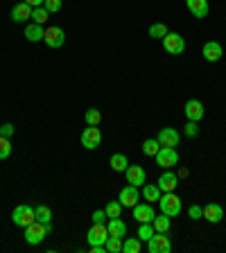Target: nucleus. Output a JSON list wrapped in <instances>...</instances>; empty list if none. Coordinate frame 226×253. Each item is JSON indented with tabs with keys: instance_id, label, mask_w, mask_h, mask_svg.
Returning a JSON list of instances; mask_svg holds the SVG:
<instances>
[{
	"instance_id": "16",
	"label": "nucleus",
	"mask_w": 226,
	"mask_h": 253,
	"mask_svg": "<svg viewBox=\"0 0 226 253\" xmlns=\"http://www.w3.org/2000/svg\"><path fill=\"white\" fill-rule=\"evenodd\" d=\"M222 54H224L222 43H217V41H206L204 43V59H206V61L215 63V61H220V59H222Z\"/></svg>"
},
{
	"instance_id": "2",
	"label": "nucleus",
	"mask_w": 226,
	"mask_h": 253,
	"mask_svg": "<svg viewBox=\"0 0 226 253\" xmlns=\"http://www.w3.org/2000/svg\"><path fill=\"white\" fill-rule=\"evenodd\" d=\"M11 221H14L18 228H25V226H30L32 221H37V212H34L32 206L21 204V206H16L14 212H11Z\"/></svg>"
},
{
	"instance_id": "30",
	"label": "nucleus",
	"mask_w": 226,
	"mask_h": 253,
	"mask_svg": "<svg viewBox=\"0 0 226 253\" xmlns=\"http://www.w3.org/2000/svg\"><path fill=\"white\" fill-rule=\"evenodd\" d=\"M168 32H170L168 25H163V23H152V25H149V37L152 39H163Z\"/></svg>"
},
{
	"instance_id": "35",
	"label": "nucleus",
	"mask_w": 226,
	"mask_h": 253,
	"mask_svg": "<svg viewBox=\"0 0 226 253\" xmlns=\"http://www.w3.org/2000/svg\"><path fill=\"white\" fill-rule=\"evenodd\" d=\"M188 217H190V219H201V217H204V208H201V206H197V204H192L188 208Z\"/></svg>"
},
{
	"instance_id": "36",
	"label": "nucleus",
	"mask_w": 226,
	"mask_h": 253,
	"mask_svg": "<svg viewBox=\"0 0 226 253\" xmlns=\"http://www.w3.org/2000/svg\"><path fill=\"white\" fill-rule=\"evenodd\" d=\"M61 0H45V2H43V7H45L47 11H50V14H57L59 9H61Z\"/></svg>"
},
{
	"instance_id": "9",
	"label": "nucleus",
	"mask_w": 226,
	"mask_h": 253,
	"mask_svg": "<svg viewBox=\"0 0 226 253\" xmlns=\"http://www.w3.org/2000/svg\"><path fill=\"white\" fill-rule=\"evenodd\" d=\"M43 41H45L47 47L57 50V47H61L63 43H66V32H63L61 27H47V30H45V37H43Z\"/></svg>"
},
{
	"instance_id": "38",
	"label": "nucleus",
	"mask_w": 226,
	"mask_h": 253,
	"mask_svg": "<svg viewBox=\"0 0 226 253\" xmlns=\"http://www.w3.org/2000/svg\"><path fill=\"white\" fill-rule=\"evenodd\" d=\"M90 219H93V224H104V221L109 219V217H106V212H104V211H95Z\"/></svg>"
},
{
	"instance_id": "23",
	"label": "nucleus",
	"mask_w": 226,
	"mask_h": 253,
	"mask_svg": "<svg viewBox=\"0 0 226 253\" xmlns=\"http://www.w3.org/2000/svg\"><path fill=\"white\" fill-rule=\"evenodd\" d=\"M109 165H111L113 172H125V169L129 168V158H127L125 154H113L111 161H109Z\"/></svg>"
},
{
	"instance_id": "26",
	"label": "nucleus",
	"mask_w": 226,
	"mask_h": 253,
	"mask_svg": "<svg viewBox=\"0 0 226 253\" xmlns=\"http://www.w3.org/2000/svg\"><path fill=\"white\" fill-rule=\"evenodd\" d=\"M154 231L156 233H168L170 231V226H172V221H170V217L168 215H161V217H154Z\"/></svg>"
},
{
	"instance_id": "34",
	"label": "nucleus",
	"mask_w": 226,
	"mask_h": 253,
	"mask_svg": "<svg viewBox=\"0 0 226 253\" xmlns=\"http://www.w3.org/2000/svg\"><path fill=\"white\" fill-rule=\"evenodd\" d=\"M9 154H11V142H9V138L0 136V161L9 158Z\"/></svg>"
},
{
	"instance_id": "6",
	"label": "nucleus",
	"mask_w": 226,
	"mask_h": 253,
	"mask_svg": "<svg viewBox=\"0 0 226 253\" xmlns=\"http://www.w3.org/2000/svg\"><path fill=\"white\" fill-rule=\"evenodd\" d=\"M161 41H163V47L168 50V54H183L185 52V41L177 32H168Z\"/></svg>"
},
{
	"instance_id": "18",
	"label": "nucleus",
	"mask_w": 226,
	"mask_h": 253,
	"mask_svg": "<svg viewBox=\"0 0 226 253\" xmlns=\"http://www.w3.org/2000/svg\"><path fill=\"white\" fill-rule=\"evenodd\" d=\"M185 118L192 122H199L204 118V104L199 100H188L185 102Z\"/></svg>"
},
{
	"instance_id": "24",
	"label": "nucleus",
	"mask_w": 226,
	"mask_h": 253,
	"mask_svg": "<svg viewBox=\"0 0 226 253\" xmlns=\"http://www.w3.org/2000/svg\"><path fill=\"white\" fill-rule=\"evenodd\" d=\"M154 233H156V231H154V224H152V221H142L140 226H138V240H140V242H147Z\"/></svg>"
},
{
	"instance_id": "40",
	"label": "nucleus",
	"mask_w": 226,
	"mask_h": 253,
	"mask_svg": "<svg viewBox=\"0 0 226 253\" xmlns=\"http://www.w3.org/2000/svg\"><path fill=\"white\" fill-rule=\"evenodd\" d=\"M25 2L30 7H43V2H45V0H25Z\"/></svg>"
},
{
	"instance_id": "4",
	"label": "nucleus",
	"mask_w": 226,
	"mask_h": 253,
	"mask_svg": "<svg viewBox=\"0 0 226 253\" xmlns=\"http://www.w3.org/2000/svg\"><path fill=\"white\" fill-rule=\"evenodd\" d=\"M106 240H109V228H106V224H93V226L89 228V233H86V242H89L90 247H104Z\"/></svg>"
},
{
	"instance_id": "5",
	"label": "nucleus",
	"mask_w": 226,
	"mask_h": 253,
	"mask_svg": "<svg viewBox=\"0 0 226 253\" xmlns=\"http://www.w3.org/2000/svg\"><path fill=\"white\" fill-rule=\"evenodd\" d=\"M156 165L163 169H172L174 165L179 163V154H177V147H161L156 156Z\"/></svg>"
},
{
	"instance_id": "33",
	"label": "nucleus",
	"mask_w": 226,
	"mask_h": 253,
	"mask_svg": "<svg viewBox=\"0 0 226 253\" xmlns=\"http://www.w3.org/2000/svg\"><path fill=\"white\" fill-rule=\"evenodd\" d=\"M84 120H86V125L97 126L102 122V113L97 109H89V111H86V116H84Z\"/></svg>"
},
{
	"instance_id": "20",
	"label": "nucleus",
	"mask_w": 226,
	"mask_h": 253,
	"mask_svg": "<svg viewBox=\"0 0 226 253\" xmlns=\"http://www.w3.org/2000/svg\"><path fill=\"white\" fill-rule=\"evenodd\" d=\"M43 37H45L43 25H39V23H30V25H25V39L27 41L39 43V41H43Z\"/></svg>"
},
{
	"instance_id": "15",
	"label": "nucleus",
	"mask_w": 226,
	"mask_h": 253,
	"mask_svg": "<svg viewBox=\"0 0 226 253\" xmlns=\"http://www.w3.org/2000/svg\"><path fill=\"white\" fill-rule=\"evenodd\" d=\"M204 219L211 221V224H220L222 219H224V208H222L220 204H206L204 206Z\"/></svg>"
},
{
	"instance_id": "21",
	"label": "nucleus",
	"mask_w": 226,
	"mask_h": 253,
	"mask_svg": "<svg viewBox=\"0 0 226 253\" xmlns=\"http://www.w3.org/2000/svg\"><path fill=\"white\" fill-rule=\"evenodd\" d=\"M106 228H109V235L111 237H125L127 235V224L120 219V217H113V219H109Z\"/></svg>"
},
{
	"instance_id": "13",
	"label": "nucleus",
	"mask_w": 226,
	"mask_h": 253,
	"mask_svg": "<svg viewBox=\"0 0 226 253\" xmlns=\"http://www.w3.org/2000/svg\"><path fill=\"white\" fill-rule=\"evenodd\" d=\"M156 185L161 188V192H174L177 185H179V176H177L174 172H170V169H165V172L158 176Z\"/></svg>"
},
{
	"instance_id": "22",
	"label": "nucleus",
	"mask_w": 226,
	"mask_h": 253,
	"mask_svg": "<svg viewBox=\"0 0 226 253\" xmlns=\"http://www.w3.org/2000/svg\"><path fill=\"white\" fill-rule=\"evenodd\" d=\"M161 195H163V192H161V188H158L156 183H145V185H142V197H145L149 204L158 201V199H161Z\"/></svg>"
},
{
	"instance_id": "3",
	"label": "nucleus",
	"mask_w": 226,
	"mask_h": 253,
	"mask_svg": "<svg viewBox=\"0 0 226 253\" xmlns=\"http://www.w3.org/2000/svg\"><path fill=\"white\" fill-rule=\"evenodd\" d=\"M23 231H25V235H23L25 237V242L32 244V247H34V244H41L43 240H45V235H47L45 224H41V221H32L30 226H25Z\"/></svg>"
},
{
	"instance_id": "12",
	"label": "nucleus",
	"mask_w": 226,
	"mask_h": 253,
	"mask_svg": "<svg viewBox=\"0 0 226 253\" xmlns=\"http://www.w3.org/2000/svg\"><path fill=\"white\" fill-rule=\"evenodd\" d=\"M125 174H127V181L132 185H136V188H142L145 181H147V172H145L140 165H129V168L125 169Z\"/></svg>"
},
{
	"instance_id": "29",
	"label": "nucleus",
	"mask_w": 226,
	"mask_h": 253,
	"mask_svg": "<svg viewBox=\"0 0 226 253\" xmlns=\"http://www.w3.org/2000/svg\"><path fill=\"white\" fill-rule=\"evenodd\" d=\"M47 18H50V11H47L45 7H34V9H32V23H39V25H43Z\"/></svg>"
},
{
	"instance_id": "31",
	"label": "nucleus",
	"mask_w": 226,
	"mask_h": 253,
	"mask_svg": "<svg viewBox=\"0 0 226 253\" xmlns=\"http://www.w3.org/2000/svg\"><path fill=\"white\" fill-rule=\"evenodd\" d=\"M104 212H106V217H109V219H113V217H120L122 204H120V201H109V204L104 206Z\"/></svg>"
},
{
	"instance_id": "28",
	"label": "nucleus",
	"mask_w": 226,
	"mask_h": 253,
	"mask_svg": "<svg viewBox=\"0 0 226 253\" xmlns=\"http://www.w3.org/2000/svg\"><path fill=\"white\" fill-rule=\"evenodd\" d=\"M34 212H37V221H41V224H47V221H52V211H50L45 204L37 206V208H34Z\"/></svg>"
},
{
	"instance_id": "7",
	"label": "nucleus",
	"mask_w": 226,
	"mask_h": 253,
	"mask_svg": "<svg viewBox=\"0 0 226 253\" xmlns=\"http://www.w3.org/2000/svg\"><path fill=\"white\" fill-rule=\"evenodd\" d=\"M149 253H170L172 251V242H170L168 233H154L147 240Z\"/></svg>"
},
{
	"instance_id": "25",
	"label": "nucleus",
	"mask_w": 226,
	"mask_h": 253,
	"mask_svg": "<svg viewBox=\"0 0 226 253\" xmlns=\"http://www.w3.org/2000/svg\"><path fill=\"white\" fill-rule=\"evenodd\" d=\"M158 149H161V142H158L156 138H147V140L142 142V154H145V156H156Z\"/></svg>"
},
{
	"instance_id": "11",
	"label": "nucleus",
	"mask_w": 226,
	"mask_h": 253,
	"mask_svg": "<svg viewBox=\"0 0 226 253\" xmlns=\"http://www.w3.org/2000/svg\"><path fill=\"white\" fill-rule=\"evenodd\" d=\"M156 140L161 142V147H177V145H179V140H181V136H179V131H177V129L165 126V129H161V131H158Z\"/></svg>"
},
{
	"instance_id": "1",
	"label": "nucleus",
	"mask_w": 226,
	"mask_h": 253,
	"mask_svg": "<svg viewBox=\"0 0 226 253\" xmlns=\"http://www.w3.org/2000/svg\"><path fill=\"white\" fill-rule=\"evenodd\" d=\"M158 206H161V212L168 217H177L181 211H183V204L174 192H163L161 199H158Z\"/></svg>"
},
{
	"instance_id": "32",
	"label": "nucleus",
	"mask_w": 226,
	"mask_h": 253,
	"mask_svg": "<svg viewBox=\"0 0 226 253\" xmlns=\"http://www.w3.org/2000/svg\"><path fill=\"white\" fill-rule=\"evenodd\" d=\"M104 249H106L109 253H122V237H111V235H109V240H106Z\"/></svg>"
},
{
	"instance_id": "27",
	"label": "nucleus",
	"mask_w": 226,
	"mask_h": 253,
	"mask_svg": "<svg viewBox=\"0 0 226 253\" xmlns=\"http://www.w3.org/2000/svg\"><path fill=\"white\" fill-rule=\"evenodd\" d=\"M122 253H140V240H138V237H127V240H122Z\"/></svg>"
},
{
	"instance_id": "39",
	"label": "nucleus",
	"mask_w": 226,
	"mask_h": 253,
	"mask_svg": "<svg viewBox=\"0 0 226 253\" xmlns=\"http://www.w3.org/2000/svg\"><path fill=\"white\" fill-rule=\"evenodd\" d=\"M0 126H2V136H5V138L14 136V125H9V122H7V125H0Z\"/></svg>"
},
{
	"instance_id": "10",
	"label": "nucleus",
	"mask_w": 226,
	"mask_h": 253,
	"mask_svg": "<svg viewBox=\"0 0 226 253\" xmlns=\"http://www.w3.org/2000/svg\"><path fill=\"white\" fill-rule=\"evenodd\" d=\"M138 199H140V192H138L136 185H127V188L120 190V197H118V201L122 204V208H134V206L138 204Z\"/></svg>"
},
{
	"instance_id": "8",
	"label": "nucleus",
	"mask_w": 226,
	"mask_h": 253,
	"mask_svg": "<svg viewBox=\"0 0 226 253\" xmlns=\"http://www.w3.org/2000/svg\"><path fill=\"white\" fill-rule=\"evenodd\" d=\"M79 140H82V145H84L86 149H90V152H93V149H97L102 145V131H100V126H86L84 131H82V138H79Z\"/></svg>"
},
{
	"instance_id": "41",
	"label": "nucleus",
	"mask_w": 226,
	"mask_h": 253,
	"mask_svg": "<svg viewBox=\"0 0 226 253\" xmlns=\"http://www.w3.org/2000/svg\"><path fill=\"white\" fill-rule=\"evenodd\" d=\"M0 136H2V126H0Z\"/></svg>"
},
{
	"instance_id": "19",
	"label": "nucleus",
	"mask_w": 226,
	"mask_h": 253,
	"mask_svg": "<svg viewBox=\"0 0 226 253\" xmlns=\"http://www.w3.org/2000/svg\"><path fill=\"white\" fill-rule=\"evenodd\" d=\"M185 7L195 18H206L208 16V0H185Z\"/></svg>"
},
{
	"instance_id": "17",
	"label": "nucleus",
	"mask_w": 226,
	"mask_h": 253,
	"mask_svg": "<svg viewBox=\"0 0 226 253\" xmlns=\"http://www.w3.org/2000/svg\"><path fill=\"white\" fill-rule=\"evenodd\" d=\"M32 9H34V7H30L25 0H23V2H18V5L11 9V21H14V23L30 21V18H32Z\"/></svg>"
},
{
	"instance_id": "37",
	"label": "nucleus",
	"mask_w": 226,
	"mask_h": 253,
	"mask_svg": "<svg viewBox=\"0 0 226 253\" xmlns=\"http://www.w3.org/2000/svg\"><path fill=\"white\" fill-rule=\"evenodd\" d=\"M185 136H188V138H197V136H199V126H197V122L188 120V125H185Z\"/></svg>"
},
{
	"instance_id": "14",
	"label": "nucleus",
	"mask_w": 226,
	"mask_h": 253,
	"mask_svg": "<svg viewBox=\"0 0 226 253\" xmlns=\"http://www.w3.org/2000/svg\"><path fill=\"white\" fill-rule=\"evenodd\" d=\"M134 217H136V221L138 224H142V221H154V217H156V212H154V208H152V204H140L138 201L136 206H134Z\"/></svg>"
}]
</instances>
